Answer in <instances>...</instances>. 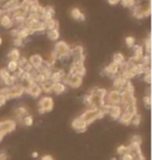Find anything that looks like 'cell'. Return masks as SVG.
I'll return each mask as SVG.
<instances>
[{"label": "cell", "mask_w": 152, "mask_h": 160, "mask_svg": "<svg viewBox=\"0 0 152 160\" xmlns=\"http://www.w3.org/2000/svg\"><path fill=\"white\" fill-rule=\"evenodd\" d=\"M53 51L56 54L57 60L67 62L68 59L71 58V48L66 42H64V41L57 42L55 44V46H54Z\"/></svg>", "instance_id": "obj_1"}, {"label": "cell", "mask_w": 152, "mask_h": 160, "mask_svg": "<svg viewBox=\"0 0 152 160\" xmlns=\"http://www.w3.org/2000/svg\"><path fill=\"white\" fill-rule=\"evenodd\" d=\"M104 112L101 110V109H88L86 110L85 112H83L81 116H80V118L86 122V124L90 125L92 124L93 122H95L97 120H101L104 118Z\"/></svg>", "instance_id": "obj_2"}, {"label": "cell", "mask_w": 152, "mask_h": 160, "mask_svg": "<svg viewBox=\"0 0 152 160\" xmlns=\"http://www.w3.org/2000/svg\"><path fill=\"white\" fill-rule=\"evenodd\" d=\"M151 14V4L134 5L132 8V15L137 19H144L149 17Z\"/></svg>", "instance_id": "obj_3"}, {"label": "cell", "mask_w": 152, "mask_h": 160, "mask_svg": "<svg viewBox=\"0 0 152 160\" xmlns=\"http://www.w3.org/2000/svg\"><path fill=\"white\" fill-rule=\"evenodd\" d=\"M104 100L105 104L107 105H121V92L117 91V89L107 92Z\"/></svg>", "instance_id": "obj_4"}, {"label": "cell", "mask_w": 152, "mask_h": 160, "mask_svg": "<svg viewBox=\"0 0 152 160\" xmlns=\"http://www.w3.org/2000/svg\"><path fill=\"white\" fill-rule=\"evenodd\" d=\"M71 58L73 59V62H85L86 55L83 53V47L78 45V46L72 48L71 49Z\"/></svg>", "instance_id": "obj_5"}, {"label": "cell", "mask_w": 152, "mask_h": 160, "mask_svg": "<svg viewBox=\"0 0 152 160\" xmlns=\"http://www.w3.org/2000/svg\"><path fill=\"white\" fill-rule=\"evenodd\" d=\"M24 88H25V92H26L27 95L31 96L32 98H39L42 95V92H43L41 89V86L35 82L28 83Z\"/></svg>", "instance_id": "obj_6"}, {"label": "cell", "mask_w": 152, "mask_h": 160, "mask_svg": "<svg viewBox=\"0 0 152 160\" xmlns=\"http://www.w3.org/2000/svg\"><path fill=\"white\" fill-rule=\"evenodd\" d=\"M25 94V88L22 83H16L13 86H9V100L11 99L20 98Z\"/></svg>", "instance_id": "obj_7"}, {"label": "cell", "mask_w": 152, "mask_h": 160, "mask_svg": "<svg viewBox=\"0 0 152 160\" xmlns=\"http://www.w3.org/2000/svg\"><path fill=\"white\" fill-rule=\"evenodd\" d=\"M53 107H54V101L49 96L42 97L41 100L39 101V108L43 109L45 112H50V111H52Z\"/></svg>", "instance_id": "obj_8"}, {"label": "cell", "mask_w": 152, "mask_h": 160, "mask_svg": "<svg viewBox=\"0 0 152 160\" xmlns=\"http://www.w3.org/2000/svg\"><path fill=\"white\" fill-rule=\"evenodd\" d=\"M17 128V123L14 120H6L0 122V131L4 134L13 132Z\"/></svg>", "instance_id": "obj_9"}, {"label": "cell", "mask_w": 152, "mask_h": 160, "mask_svg": "<svg viewBox=\"0 0 152 160\" xmlns=\"http://www.w3.org/2000/svg\"><path fill=\"white\" fill-rule=\"evenodd\" d=\"M88 126L89 125L86 124L80 117L75 118L72 122V128L76 131V132H79V133L85 132V131L86 130V128H88Z\"/></svg>", "instance_id": "obj_10"}, {"label": "cell", "mask_w": 152, "mask_h": 160, "mask_svg": "<svg viewBox=\"0 0 152 160\" xmlns=\"http://www.w3.org/2000/svg\"><path fill=\"white\" fill-rule=\"evenodd\" d=\"M132 50H134V55L131 56V58L134 62L139 63L141 58L144 55V48L143 46H141V45H134V46L132 47Z\"/></svg>", "instance_id": "obj_11"}, {"label": "cell", "mask_w": 152, "mask_h": 160, "mask_svg": "<svg viewBox=\"0 0 152 160\" xmlns=\"http://www.w3.org/2000/svg\"><path fill=\"white\" fill-rule=\"evenodd\" d=\"M0 26H2L5 29H11L14 26V21H13L11 16L8 14H3L0 17Z\"/></svg>", "instance_id": "obj_12"}, {"label": "cell", "mask_w": 152, "mask_h": 160, "mask_svg": "<svg viewBox=\"0 0 152 160\" xmlns=\"http://www.w3.org/2000/svg\"><path fill=\"white\" fill-rule=\"evenodd\" d=\"M43 62H44V58L40 55V54H34V55H31L29 57V59H28V62H29L30 66L35 70H38L42 66V63H43Z\"/></svg>", "instance_id": "obj_13"}, {"label": "cell", "mask_w": 152, "mask_h": 160, "mask_svg": "<svg viewBox=\"0 0 152 160\" xmlns=\"http://www.w3.org/2000/svg\"><path fill=\"white\" fill-rule=\"evenodd\" d=\"M67 76L66 72H65L64 69H60V70H57V71H54L52 72V74H51L49 80L52 83H56V82H61V80H63L65 77Z\"/></svg>", "instance_id": "obj_14"}, {"label": "cell", "mask_w": 152, "mask_h": 160, "mask_svg": "<svg viewBox=\"0 0 152 160\" xmlns=\"http://www.w3.org/2000/svg\"><path fill=\"white\" fill-rule=\"evenodd\" d=\"M126 82H127V80L123 78L121 75H118L117 77L114 79V83H113V85H114L115 89H117V91H119V92H122L125 88Z\"/></svg>", "instance_id": "obj_15"}, {"label": "cell", "mask_w": 152, "mask_h": 160, "mask_svg": "<svg viewBox=\"0 0 152 160\" xmlns=\"http://www.w3.org/2000/svg\"><path fill=\"white\" fill-rule=\"evenodd\" d=\"M45 30H51V29H59V21L54 18L48 19V20L43 22Z\"/></svg>", "instance_id": "obj_16"}, {"label": "cell", "mask_w": 152, "mask_h": 160, "mask_svg": "<svg viewBox=\"0 0 152 160\" xmlns=\"http://www.w3.org/2000/svg\"><path fill=\"white\" fill-rule=\"evenodd\" d=\"M66 88H67V86L65 85L63 82H56V83H52L51 92H54L55 95H60L66 92Z\"/></svg>", "instance_id": "obj_17"}, {"label": "cell", "mask_w": 152, "mask_h": 160, "mask_svg": "<svg viewBox=\"0 0 152 160\" xmlns=\"http://www.w3.org/2000/svg\"><path fill=\"white\" fill-rule=\"evenodd\" d=\"M134 114H131L129 112H126V111H123L122 114L119 118V122H120L121 124L125 125V126H128V125H130L131 123V120H132V117H134Z\"/></svg>", "instance_id": "obj_18"}, {"label": "cell", "mask_w": 152, "mask_h": 160, "mask_svg": "<svg viewBox=\"0 0 152 160\" xmlns=\"http://www.w3.org/2000/svg\"><path fill=\"white\" fill-rule=\"evenodd\" d=\"M54 15H55V12H54L53 8H51V6H46V8H45L44 15L41 17V21L44 22V21L48 20V19H52L54 17Z\"/></svg>", "instance_id": "obj_19"}, {"label": "cell", "mask_w": 152, "mask_h": 160, "mask_svg": "<svg viewBox=\"0 0 152 160\" xmlns=\"http://www.w3.org/2000/svg\"><path fill=\"white\" fill-rule=\"evenodd\" d=\"M31 34H34V32H32L28 27L22 26L21 28H19V38H20V39L25 40V39H27L29 36H31Z\"/></svg>", "instance_id": "obj_20"}, {"label": "cell", "mask_w": 152, "mask_h": 160, "mask_svg": "<svg viewBox=\"0 0 152 160\" xmlns=\"http://www.w3.org/2000/svg\"><path fill=\"white\" fill-rule=\"evenodd\" d=\"M21 57V53L19 49L17 48H14V49H12L8 53V60H14V62H18V59Z\"/></svg>", "instance_id": "obj_21"}, {"label": "cell", "mask_w": 152, "mask_h": 160, "mask_svg": "<svg viewBox=\"0 0 152 160\" xmlns=\"http://www.w3.org/2000/svg\"><path fill=\"white\" fill-rule=\"evenodd\" d=\"M15 114L19 120L22 121L24 117L27 116V109L24 106H19L15 109Z\"/></svg>", "instance_id": "obj_22"}, {"label": "cell", "mask_w": 152, "mask_h": 160, "mask_svg": "<svg viewBox=\"0 0 152 160\" xmlns=\"http://www.w3.org/2000/svg\"><path fill=\"white\" fill-rule=\"evenodd\" d=\"M47 37L50 41H57L60 39V30L59 29H51L47 30Z\"/></svg>", "instance_id": "obj_23"}, {"label": "cell", "mask_w": 152, "mask_h": 160, "mask_svg": "<svg viewBox=\"0 0 152 160\" xmlns=\"http://www.w3.org/2000/svg\"><path fill=\"white\" fill-rule=\"evenodd\" d=\"M40 86H41L42 92H46V94H50V92H51V88H52V82H51L50 80H46L45 82L40 84Z\"/></svg>", "instance_id": "obj_24"}, {"label": "cell", "mask_w": 152, "mask_h": 160, "mask_svg": "<svg viewBox=\"0 0 152 160\" xmlns=\"http://www.w3.org/2000/svg\"><path fill=\"white\" fill-rule=\"evenodd\" d=\"M125 56L123 55L122 53L120 52H117V53H115L114 54V57H113V62H115V63H117L118 66H120L121 63H123L125 62Z\"/></svg>", "instance_id": "obj_25"}, {"label": "cell", "mask_w": 152, "mask_h": 160, "mask_svg": "<svg viewBox=\"0 0 152 160\" xmlns=\"http://www.w3.org/2000/svg\"><path fill=\"white\" fill-rule=\"evenodd\" d=\"M18 62H14V60H8V66H6V70L11 73H15L16 71L18 70Z\"/></svg>", "instance_id": "obj_26"}, {"label": "cell", "mask_w": 152, "mask_h": 160, "mask_svg": "<svg viewBox=\"0 0 152 160\" xmlns=\"http://www.w3.org/2000/svg\"><path fill=\"white\" fill-rule=\"evenodd\" d=\"M144 51L146 54H150L151 55V37L150 34H148L147 39L144 41Z\"/></svg>", "instance_id": "obj_27"}, {"label": "cell", "mask_w": 152, "mask_h": 160, "mask_svg": "<svg viewBox=\"0 0 152 160\" xmlns=\"http://www.w3.org/2000/svg\"><path fill=\"white\" fill-rule=\"evenodd\" d=\"M39 4H40V3H39L38 0H24V1L21 3V6H22V8L28 9L29 8H31V6L39 5Z\"/></svg>", "instance_id": "obj_28"}, {"label": "cell", "mask_w": 152, "mask_h": 160, "mask_svg": "<svg viewBox=\"0 0 152 160\" xmlns=\"http://www.w3.org/2000/svg\"><path fill=\"white\" fill-rule=\"evenodd\" d=\"M140 63H142L143 66H150L151 63V55L150 54H144L143 57L140 60Z\"/></svg>", "instance_id": "obj_29"}, {"label": "cell", "mask_w": 152, "mask_h": 160, "mask_svg": "<svg viewBox=\"0 0 152 160\" xmlns=\"http://www.w3.org/2000/svg\"><path fill=\"white\" fill-rule=\"evenodd\" d=\"M22 124L24 125V126H26V127H30L32 126V124H34V118H32L31 116H27L26 117H24L23 119H22Z\"/></svg>", "instance_id": "obj_30"}, {"label": "cell", "mask_w": 152, "mask_h": 160, "mask_svg": "<svg viewBox=\"0 0 152 160\" xmlns=\"http://www.w3.org/2000/svg\"><path fill=\"white\" fill-rule=\"evenodd\" d=\"M141 122H142V116L140 113H135L134 117H132V120H131V123L135 127H139L140 126V124H141Z\"/></svg>", "instance_id": "obj_31"}, {"label": "cell", "mask_w": 152, "mask_h": 160, "mask_svg": "<svg viewBox=\"0 0 152 160\" xmlns=\"http://www.w3.org/2000/svg\"><path fill=\"white\" fill-rule=\"evenodd\" d=\"M123 91L128 92V94H130V95H134V86L131 83V81L126 82V85H125V88H124Z\"/></svg>", "instance_id": "obj_32"}, {"label": "cell", "mask_w": 152, "mask_h": 160, "mask_svg": "<svg viewBox=\"0 0 152 160\" xmlns=\"http://www.w3.org/2000/svg\"><path fill=\"white\" fill-rule=\"evenodd\" d=\"M0 97L5 98L6 100H9V88L4 86V88H0Z\"/></svg>", "instance_id": "obj_33"}, {"label": "cell", "mask_w": 152, "mask_h": 160, "mask_svg": "<svg viewBox=\"0 0 152 160\" xmlns=\"http://www.w3.org/2000/svg\"><path fill=\"white\" fill-rule=\"evenodd\" d=\"M80 15H81V12L79 11V8H74L72 9V11H71V17H72V18L74 19V20L79 21Z\"/></svg>", "instance_id": "obj_34"}, {"label": "cell", "mask_w": 152, "mask_h": 160, "mask_svg": "<svg viewBox=\"0 0 152 160\" xmlns=\"http://www.w3.org/2000/svg\"><path fill=\"white\" fill-rule=\"evenodd\" d=\"M117 153L119 155H125V154H127V153H129V148H128V146H120V147H118V149H117Z\"/></svg>", "instance_id": "obj_35"}, {"label": "cell", "mask_w": 152, "mask_h": 160, "mask_svg": "<svg viewBox=\"0 0 152 160\" xmlns=\"http://www.w3.org/2000/svg\"><path fill=\"white\" fill-rule=\"evenodd\" d=\"M46 80H47V79L45 78V76H44L43 74H42V73H38L37 76L34 77V82H35V83H38L39 85L42 84L43 82H45Z\"/></svg>", "instance_id": "obj_36"}, {"label": "cell", "mask_w": 152, "mask_h": 160, "mask_svg": "<svg viewBox=\"0 0 152 160\" xmlns=\"http://www.w3.org/2000/svg\"><path fill=\"white\" fill-rule=\"evenodd\" d=\"M125 44L127 45V47L132 48L135 45V39L134 37H126L125 38Z\"/></svg>", "instance_id": "obj_37"}, {"label": "cell", "mask_w": 152, "mask_h": 160, "mask_svg": "<svg viewBox=\"0 0 152 160\" xmlns=\"http://www.w3.org/2000/svg\"><path fill=\"white\" fill-rule=\"evenodd\" d=\"M120 2L122 3V5L124 8H132L134 6V0H120Z\"/></svg>", "instance_id": "obj_38"}, {"label": "cell", "mask_w": 152, "mask_h": 160, "mask_svg": "<svg viewBox=\"0 0 152 160\" xmlns=\"http://www.w3.org/2000/svg\"><path fill=\"white\" fill-rule=\"evenodd\" d=\"M24 43H25V40H23V39H20V38H16V39H14V41H13V45L17 48L19 47H22L24 45Z\"/></svg>", "instance_id": "obj_39"}, {"label": "cell", "mask_w": 152, "mask_h": 160, "mask_svg": "<svg viewBox=\"0 0 152 160\" xmlns=\"http://www.w3.org/2000/svg\"><path fill=\"white\" fill-rule=\"evenodd\" d=\"M142 142H143V139H142V137L140 135H134L131 138V142L130 143H134V145H139L141 146Z\"/></svg>", "instance_id": "obj_40"}, {"label": "cell", "mask_w": 152, "mask_h": 160, "mask_svg": "<svg viewBox=\"0 0 152 160\" xmlns=\"http://www.w3.org/2000/svg\"><path fill=\"white\" fill-rule=\"evenodd\" d=\"M143 102H144V105L146 106V108L149 109V108L151 107V103H152L150 96H145V97L143 98Z\"/></svg>", "instance_id": "obj_41"}, {"label": "cell", "mask_w": 152, "mask_h": 160, "mask_svg": "<svg viewBox=\"0 0 152 160\" xmlns=\"http://www.w3.org/2000/svg\"><path fill=\"white\" fill-rule=\"evenodd\" d=\"M17 62H18V67H19V68H23V67L28 62V60H27V58H25V57L21 56L20 58L18 59Z\"/></svg>", "instance_id": "obj_42"}, {"label": "cell", "mask_w": 152, "mask_h": 160, "mask_svg": "<svg viewBox=\"0 0 152 160\" xmlns=\"http://www.w3.org/2000/svg\"><path fill=\"white\" fill-rule=\"evenodd\" d=\"M150 0H134V5H141V4H149Z\"/></svg>", "instance_id": "obj_43"}, {"label": "cell", "mask_w": 152, "mask_h": 160, "mask_svg": "<svg viewBox=\"0 0 152 160\" xmlns=\"http://www.w3.org/2000/svg\"><path fill=\"white\" fill-rule=\"evenodd\" d=\"M143 81L146 82L147 84H151V74L143 75Z\"/></svg>", "instance_id": "obj_44"}, {"label": "cell", "mask_w": 152, "mask_h": 160, "mask_svg": "<svg viewBox=\"0 0 152 160\" xmlns=\"http://www.w3.org/2000/svg\"><path fill=\"white\" fill-rule=\"evenodd\" d=\"M11 36L16 39V38H19V28H14V29L11 30Z\"/></svg>", "instance_id": "obj_45"}, {"label": "cell", "mask_w": 152, "mask_h": 160, "mask_svg": "<svg viewBox=\"0 0 152 160\" xmlns=\"http://www.w3.org/2000/svg\"><path fill=\"white\" fill-rule=\"evenodd\" d=\"M121 160H134V157H132V155L130 154V153H127V154L125 155H122L121 156Z\"/></svg>", "instance_id": "obj_46"}, {"label": "cell", "mask_w": 152, "mask_h": 160, "mask_svg": "<svg viewBox=\"0 0 152 160\" xmlns=\"http://www.w3.org/2000/svg\"><path fill=\"white\" fill-rule=\"evenodd\" d=\"M8 154L4 151H0V160H8Z\"/></svg>", "instance_id": "obj_47"}, {"label": "cell", "mask_w": 152, "mask_h": 160, "mask_svg": "<svg viewBox=\"0 0 152 160\" xmlns=\"http://www.w3.org/2000/svg\"><path fill=\"white\" fill-rule=\"evenodd\" d=\"M8 102V100H6L5 98L3 97H0V107H2L3 105H5V103Z\"/></svg>", "instance_id": "obj_48"}, {"label": "cell", "mask_w": 152, "mask_h": 160, "mask_svg": "<svg viewBox=\"0 0 152 160\" xmlns=\"http://www.w3.org/2000/svg\"><path fill=\"white\" fill-rule=\"evenodd\" d=\"M41 160H54V158L50 155H45L41 158Z\"/></svg>", "instance_id": "obj_49"}, {"label": "cell", "mask_w": 152, "mask_h": 160, "mask_svg": "<svg viewBox=\"0 0 152 160\" xmlns=\"http://www.w3.org/2000/svg\"><path fill=\"white\" fill-rule=\"evenodd\" d=\"M107 2L109 3L111 5H116L120 2V0H107Z\"/></svg>", "instance_id": "obj_50"}, {"label": "cell", "mask_w": 152, "mask_h": 160, "mask_svg": "<svg viewBox=\"0 0 152 160\" xmlns=\"http://www.w3.org/2000/svg\"><path fill=\"white\" fill-rule=\"evenodd\" d=\"M146 92H147L146 96H150V97H151V88H150V86H148L147 89H146Z\"/></svg>", "instance_id": "obj_51"}, {"label": "cell", "mask_w": 152, "mask_h": 160, "mask_svg": "<svg viewBox=\"0 0 152 160\" xmlns=\"http://www.w3.org/2000/svg\"><path fill=\"white\" fill-rule=\"evenodd\" d=\"M85 20H86V15L81 12V15H80V18H79V21H85Z\"/></svg>", "instance_id": "obj_52"}, {"label": "cell", "mask_w": 152, "mask_h": 160, "mask_svg": "<svg viewBox=\"0 0 152 160\" xmlns=\"http://www.w3.org/2000/svg\"><path fill=\"white\" fill-rule=\"evenodd\" d=\"M4 136H5V134L2 133L1 131H0V142H1V140L3 139V137H4Z\"/></svg>", "instance_id": "obj_53"}, {"label": "cell", "mask_w": 152, "mask_h": 160, "mask_svg": "<svg viewBox=\"0 0 152 160\" xmlns=\"http://www.w3.org/2000/svg\"><path fill=\"white\" fill-rule=\"evenodd\" d=\"M38 152H34V153H32V154H31V156H32V158H37L38 157Z\"/></svg>", "instance_id": "obj_54"}, {"label": "cell", "mask_w": 152, "mask_h": 160, "mask_svg": "<svg viewBox=\"0 0 152 160\" xmlns=\"http://www.w3.org/2000/svg\"><path fill=\"white\" fill-rule=\"evenodd\" d=\"M15 1H16V2H17V3H18V4H19V5H21V3H22V2H23V1H24V0H15Z\"/></svg>", "instance_id": "obj_55"}, {"label": "cell", "mask_w": 152, "mask_h": 160, "mask_svg": "<svg viewBox=\"0 0 152 160\" xmlns=\"http://www.w3.org/2000/svg\"><path fill=\"white\" fill-rule=\"evenodd\" d=\"M1 44H2V39L0 38V45H1Z\"/></svg>", "instance_id": "obj_56"}, {"label": "cell", "mask_w": 152, "mask_h": 160, "mask_svg": "<svg viewBox=\"0 0 152 160\" xmlns=\"http://www.w3.org/2000/svg\"><path fill=\"white\" fill-rule=\"evenodd\" d=\"M112 160H117V158H112Z\"/></svg>", "instance_id": "obj_57"}, {"label": "cell", "mask_w": 152, "mask_h": 160, "mask_svg": "<svg viewBox=\"0 0 152 160\" xmlns=\"http://www.w3.org/2000/svg\"><path fill=\"white\" fill-rule=\"evenodd\" d=\"M0 2H1V0H0Z\"/></svg>", "instance_id": "obj_58"}]
</instances>
